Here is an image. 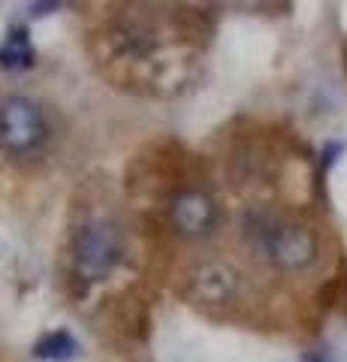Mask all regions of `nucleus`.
Here are the masks:
<instances>
[{
  "instance_id": "3",
  "label": "nucleus",
  "mask_w": 347,
  "mask_h": 362,
  "mask_svg": "<svg viewBox=\"0 0 347 362\" xmlns=\"http://www.w3.org/2000/svg\"><path fill=\"white\" fill-rule=\"evenodd\" d=\"M49 136L40 106L28 97H9L0 103V145L13 157H28L42 148Z\"/></svg>"
},
{
  "instance_id": "10",
  "label": "nucleus",
  "mask_w": 347,
  "mask_h": 362,
  "mask_svg": "<svg viewBox=\"0 0 347 362\" xmlns=\"http://www.w3.org/2000/svg\"><path fill=\"white\" fill-rule=\"evenodd\" d=\"M58 4H33L30 9H33V16H46V9H54Z\"/></svg>"
},
{
  "instance_id": "1",
  "label": "nucleus",
  "mask_w": 347,
  "mask_h": 362,
  "mask_svg": "<svg viewBox=\"0 0 347 362\" xmlns=\"http://www.w3.org/2000/svg\"><path fill=\"white\" fill-rule=\"evenodd\" d=\"M245 233H248V239L257 251L278 269L299 272L314 263V254H317L314 235L299 223L272 218V214H251Z\"/></svg>"
},
{
  "instance_id": "8",
  "label": "nucleus",
  "mask_w": 347,
  "mask_h": 362,
  "mask_svg": "<svg viewBox=\"0 0 347 362\" xmlns=\"http://www.w3.org/2000/svg\"><path fill=\"white\" fill-rule=\"evenodd\" d=\"M79 341H76L73 332L66 329H54V332H46L33 344V359L40 362H73L79 356Z\"/></svg>"
},
{
  "instance_id": "6",
  "label": "nucleus",
  "mask_w": 347,
  "mask_h": 362,
  "mask_svg": "<svg viewBox=\"0 0 347 362\" xmlns=\"http://www.w3.org/2000/svg\"><path fill=\"white\" fill-rule=\"evenodd\" d=\"M33 61H37V52H33L28 28L13 25L0 42V66L4 70H30Z\"/></svg>"
},
{
  "instance_id": "9",
  "label": "nucleus",
  "mask_w": 347,
  "mask_h": 362,
  "mask_svg": "<svg viewBox=\"0 0 347 362\" xmlns=\"http://www.w3.org/2000/svg\"><path fill=\"white\" fill-rule=\"evenodd\" d=\"M302 362H332V359H329V354H327V350H323V347H317V350H308V354L302 356Z\"/></svg>"
},
{
  "instance_id": "5",
  "label": "nucleus",
  "mask_w": 347,
  "mask_h": 362,
  "mask_svg": "<svg viewBox=\"0 0 347 362\" xmlns=\"http://www.w3.org/2000/svg\"><path fill=\"white\" fill-rule=\"evenodd\" d=\"M190 293L199 302H230L236 293V275L220 263H206L190 275Z\"/></svg>"
},
{
  "instance_id": "7",
  "label": "nucleus",
  "mask_w": 347,
  "mask_h": 362,
  "mask_svg": "<svg viewBox=\"0 0 347 362\" xmlns=\"http://www.w3.org/2000/svg\"><path fill=\"white\" fill-rule=\"evenodd\" d=\"M112 49L124 61H142L154 49V37L139 25H115L112 28Z\"/></svg>"
},
{
  "instance_id": "2",
  "label": "nucleus",
  "mask_w": 347,
  "mask_h": 362,
  "mask_svg": "<svg viewBox=\"0 0 347 362\" xmlns=\"http://www.w3.org/2000/svg\"><path fill=\"white\" fill-rule=\"evenodd\" d=\"M121 259V233L112 221H88L73 235V275L82 284L103 281Z\"/></svg>"
},
{
  "instance_id": "4",
  "label": "nucleus",
  "mask_w": 347,
  "mask_h": 362,
  "mask_svg": "<svg viewBox=\"0 0 347 362\" xmlns=\"http://www.w3.org/2000/svg\"><path fill=\"white\" fill-rule=\"evenodd\" d=\"M215 218H218L215 199L203 194V190H182L170 206V221L184 235H206L215 226Z\"/></svg>"
}]
</instances>
